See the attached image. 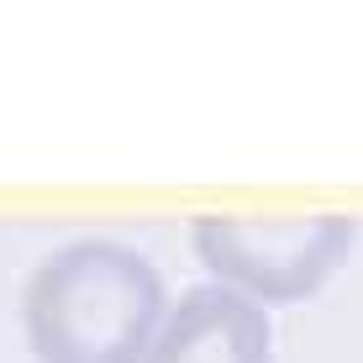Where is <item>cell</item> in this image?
<instances>
[{
    "label": "cell",
    "instance_id": "6da1fadb",
    "mask_svg": "<svg viewBox=\"0 0 363 363\" xmlns=\"http://www.w3.org/2000/svg\"><path fill=\"white\" fill-rule=\"evenodd\" d=\"M164 321L158 269L111 237L53 247L21 290V327L37 363H143Z\"/></svg>",
    "mask_w": 363,
    "mask_h": 363
},
{
    "label": "cell",
    "instance_id": "7a4b0ae2",
    "mask_svg": "<svg viewBox=\"0 0 363 363\" xmlns=\"http://www.w3.org/2000/svg\"><path fill=\"white\" fill-rule=\"evenodd\" d=\"M353 237L347 216H206L195 221V253L253 306H295L342 269Z\"/></svg>",
    "mask_w": 363,
    "mask_h": 363
},
{
    "label": "cell",
    "instance_id": "3957f363",
    "mask_svg": "<svg viewBox=\"0 0 363 363\" xmlns=\"http://www.w3.org/2000/svg\"><path fill=\"white\" fill-rule=\"evenodd\" d=\"M143 363H274V327L247 295L200 284L169 311Z\"/></svg>",
    "mask_w": 363,
    "mask_h": 363
}]
</instances>
